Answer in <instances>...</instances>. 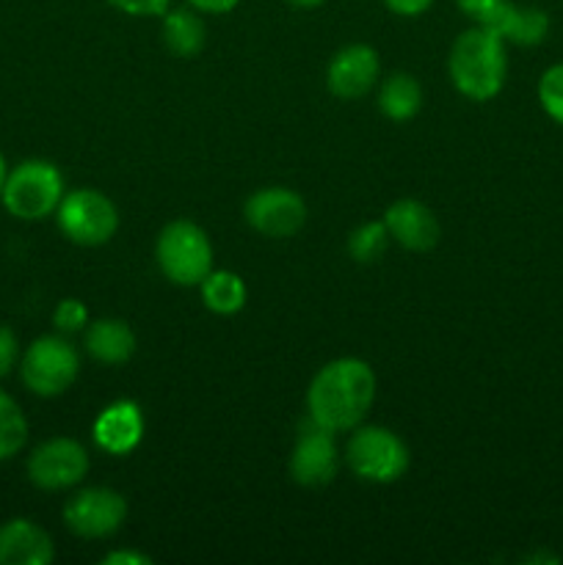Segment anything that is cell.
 I'll return each instance as SVG.
<instances>
[{
    "mask_svg": "<svg viewBox=\"0 0 563 565\" xmlns=\"http://www.w3.org/2000/svg\"><path fill=\"white\" fill-rule=\"evenodd\" d=\"M390 232H386L384 221H368V224L357 226V230L348 235V254L357 263H375V259L384 257L386 246H390Z\"/></svg>",
    "mask_w": 563,
    "mask_h": 565,
    "instance_id": "obj_22",
    "label": "cell"
},
{
    "mask_svg": "<svg viewBox=\"0 0 563 565\" xmlns=\"http://www.w3.org/2000/svg\"><path fill=\"white\" fill-rule=\"evenodd\" d=\"M453 3H456L458 9L469 17V20L480 22L486 14H489V11H495L502 0H453Z\"/></svg>",
    "mask_w": 563,
    "mask_h": 565,
    "instance_id": "obj_28",
    "label": "cell"
},
{
    "mask_svg": "<svg viewBox=\"0 0 563 565\" xmlns=\"http://www.w3.org/2000/svg\"><path fill=\"white\" fill-rule=\"evenodd\" d=\"M243 218L259 235L282 241V237L298 235L307 224V202L290 188H259L246 199Z\"/></svg>",
    "mask_w": 563,
    "mask_h": 565,
    "instance_id": "obj_11",
    "label": "cell"
},
{
    "mask_svg": "<svg viewBox=\"0 0 563 565\" xmlns=\"http://www.w3.org/2000/svg\"><path fill=\"white\" fill-rule=\"evenodd\" d=\"M25 472L28 480L42 491L75 489L88 472V452L77 439L55 436L33 447Z\"/></svg>",
    "mask_w": 563,
    "mask_h": 565,
    "instance_id": "obj_8",
    "label": "cell"
},
{
    "mask_svg": "<svg viewBox=\"0 0 563 565\" xmlns=\"http://www.w3.org/2000/svg\"><path fill=\"white\" fill-rule=\"evenodd\" d=\"M158 268L171 285L199 287L213 270V243L199 224L177 218L160 230L155 243Z\"/></svg>",
    "mask_w": 563,
    "mask_h": 565,
    "instance_id": "obj_4",
    "label": "cell"
},
{
    "mask_svg": "<svg viewBox=\"0 0 563 565\" xmlns=\"http://www.w3.org/2000/svg\"><path fill=\"white\" fill-rule=\"evenodd\" d=\"M384 226L392 241L414 254H425L439 243L442 226L434 210L417 199H397L384 210Z\"/></svg>",
    "mask_w": 563,
    "mask_h": 565,
    "instance_id": "obj_13",
    "label": "cell"
},
{
    "mask_svg": "<svg viewBox=\"0 0 563 565\" xmlns=\"http://www.w3.org/2000/svg\"><path fill=\"white\" fill-rule=\"evenodd\" d=\"M6 174H9V166H6V158H3V152H0V191H3Z\"/></svg>",
    "mask_w": 563,
    "mask_h": 565,
    "instance_id": "obj_32",
    "label": "cell"
},
{
    "mask_svg": "<svg viewBox=\"0 0 563 565\" xmlns=\"http://www.w3.org/2000/svg\"><path fill=\"white\" fill-rule=\"evenodd\" d=\"M375 401V373L364 359L342 356L315 373L307 390L309 419L334 434L362 425Z\"/></svg>",
    "mask_w": 563,
    "mask_h": 565,
    "instance_id": "obj_1",
    "label": "cell"
},
{
    "mask_svg": "<svg viewBox=\"0 0 563 565\" xmlns=\"http://www.w3.org/2000/svg\"><path fill=\"white\" fill-rule=\"evenodd\" d=\"M160 36L163 44L180 58H193V55L202 53L204 39H208V28L204 20L199 17L196 9H169L160 17Z\"/></svg>",
    "mask_w": 563,
    "mask_h": 565,
    "instance_id": "obj_18",
    "label": "cell"
},
{
    "mask_svg": "<svg viewBox=\"0 0 563 565\" xmlns=\"http://www.w3.org/2000/svg\"><path fill=\"white\" fill-rule=\"evenodd\" d=\"M105 3L130 17H163L171 9V0H105Z\"/></svg>",
    "mask_w": 563,
    "mask_h": 565,
    "instance_id": "obj_26",
    "label": "cell"
},
{
    "mask_svg": "<svg viewBox=\"0 0 563 565\" xmlns=\"http://www.w3.org/2000/svg\"><path fill=\"white\" fill-rule=\"evenodd\" d=\"M199 14H230L241 0H185Z\"/></svg>",
    "mask_w": 563,
    "mask_h": 565,
    "instance_id": "obj_29",
    "label": "cell"
},
{
    "mask_svg": "<svg viewBox=\"0 0 563 565\" xmlns=\"http://www.w3.org/2000/svg\"><path fill=\"white\" fill-rule=\"evenodd\" d=\"M103 563L108 565H149L152 563V557L149 555H141V552H110V555L103 557Z\"/></svg>",
    "mask_w": 563,
    "mask_h": 565,
    "instance_id": "obj_30",
    "label": "cell"
},
{
    "mask_svg": "<svg viewBox=\"0 0 563 565\" xmlns=\"http://www.w3.org/2000/svg\"><path fill=\"white\" fill-rule=\"evenodd\" d=\"M81 373V353L66 334H44L33 340L20 356V379L39 397H59Z\"/></svg>",
    "mask_w": 563,
    "mask_h": 565,
    "instance_id": "obj_6",
    "label": "cell"
},
{
    "mask_svg": "<svg viewBox=\"0 0 563 565\" xmlns=\"http://www.w3.org/2000/svg\"><path fill=\"white\" fill-rule=\"evenodd\" d=\"M478 25L489 28L491 33L502 39L506 44L517 47H535L550 33V14L539 6H519L511 0H502L495 11L484 17Z\"/></svg>",
    "mask_w": 563,
    "mask_h": 565,
    "instance_id": "obj_15",
    "label": "cell"
},
{
    "mask_svg": "<svg viewBox=\"0 0 563 565\" xmlns=\"http://www.w3.org/2000/svg\"><path fill=\"white\" fill-rule=\"evenodd\" d=\"M539 103L555 125L563 127V64L550 66L539 81Z\"/></svg>",
    "mask_w": 563,
    "mask_h": 565,
    "instance_id": "obj_23",
    "label": "cell"
},
{
    "mask_svg": "<svg viewBox=\"0 0 563 565\" xmlns=\"http://www.w3.org/2000/svg\"><path fill=\"white\" fill-rule=\"evenodd\" d=\"M447 72L458 94L475 103H489L502 92L508 77L506 42L489 28L478 25L464 31L447 55Z\"/></svg>",
    "mask_w": 563,
    "mask_h": 565,
    "instance_id": "obj_2",
    "label": "cell"
},
{
    "mask_svg": "<svg viewBox=\"0 0 563 565\" xmlns=\"http://www.w3.org/2000/svg\"><path fill=\"white\" fill-rule=\"evenodd\" d=\"M20 340H17L14 329L9 326H0V381L6 375L14 373V367H20Z\"/></svg>",
    "mask_w": 563,
    "mask_h": 565,
    "instance_id": "obj_25",
    "label": "cell"
},
{
    "mask_svg": "<svg viewBox=\"0 0 563 565\" xmlns=\"http://www.w3.org/2000/svg\"><path fill=\"white\" fill-rule=\"evenodd\" d=\"M144 412L132 401H114L97 414L92 425L94 445L108 456H130L144 439Z\"/></svg>",
    "mask_w": 563,
    "mask_h": 565,
    "instance_id": "obj_14",
    "label": "cell"
},
{
    "mask_svg": "<svg viewBox=\"0 0 563 565\" xmlns=\"http://www.w3.org/2000/svg\"><path fill=\"white\" fill-rule=\"evenodd\" d=\"M287 3L293 6V9H318V6H323L326 0H287Z\"/></svg>",
    "mask_w": 563,
    "mask_h": 565,
    "instance_id": "obj_31",
    "label": "cell"
},
{
    "mask_svg": "<svg viewBox=\"0 0 563 565\" xmlns=\"http://www.w3.org/2000/svg\"><path fill=\"white\" fill-rule=\"evenodd\" d=\"M423 108V86L408 72H395L379 88V110L390 121H408Z\"/></svg>",
    "mask_w": 563,
    "mask_h": 565,
    "instance_id": "obj_19",
    "label": "cell"
},
{
    "mask_svg": "<svg viewBox=\"0 0 563 565\" xmlns=\"http://www.w3.org/2000/svg\"><path fill=\"white\" fill-rule=\"evenodd\" d=\"M55 224L66 241L77 246H103L119 230V210L105 193L94 188L66 191L55 210Z\"/></svg>",
    "mask_w": 563,
    "mask_h": 565,
    "instance_id": "obj_7",
    "label": "cell"
},
{
    "mask_svg": "<svg viewBox=\"0 0 563 565\" xmlns=\"http://www.w3.org/2000/svg\"><path fill=\"white\" fill-rule=\"evenodd\" d=\"M28 445V419L20 403L0 390V463L11 461Z\"/></svg>",
    "mask_w": 563,
    "mask_h": 565,
    "instance_id": "obj_21",
    "label": "cell"
},
{
    "mask_svg": "<svg viewBox=\"0 0 563 565\" xmlns=\"http://www.w3.org/2000/svg\"><path fill=\"white\" fill-rule=\"evenodd\" d=\"M53 539L31 519H9L0 524V565H50Z\"/></svg>",
    "mask_w": 563,
    "mask_h": 565,
    "instance_id": "obj_16",
    "label": "cell"
},
{
    "mask_svg": "<svg viewBox=\"0 0 563 565\" xmlns=\"http://www.w3.org/2000/svg\"><path fill=\"white\" fill-rule=\"evenodd\" d=\"M381 61L370 44H346L337 50L326 70V86L340 99H359L379 83Z\"/></svg>",
    "mask_w": 563,
    "mask_h": 565,
    "instance_id": "obj_12",
    "label": "cell"
},
{
    "mask_svg": "<svg viewBox=\"0 0 563 565\" xmlns=\"http://www.w3.org/2000/svg\"><path fill=\"white\" fill-rule=\"evenodd\" d=\"M337 472H340V447H337L334 430L307 417V423L298 428L290 452V478L304 489H320V486H329Z\"/></svg>",
    "mask_w": 563,
    "mask_h": 565,
    "instance_id": "obj_10",
    "label": "cell"
},
{
    "mask_svg": "<svg viewBox=\"0 0 563 565\" xmlns=\"http://www.w3.org/2000/svg\"><path fill=\"white\" fill-rule=\"evenodd\" d=\"M83 348L99 364H125L136 353V331L119 318H99L83 331Z\"/></svg>",
    "mask_w": 563,
    "mask_h": 565,
    "instance_id": "obj_17",
    "label": "cell"
},
{
    "mask_svg": "<svg viewBox=\"0 0 563 565\" xmlns=\"http://www.w3.org/2000/svg\"><path fill=\"white\" fill-rule=\"evenodd\" d=\"M436 0H384L386 9L397 17H419L434 6Z\"/></svg>",
    "mask_w": 563,
    "mask_h": 565,
    "instance_id": "obj_27",
    "label": "cell"
},
{
    "mask_svg": "<svg viewBox=\"0 0 563 565\" xmlns=\"http://www.w3.org/2000/svg\"><path fill=\"white\" fill-rule=\"evenodd\" d=\"M64 193L66 185L59 166L42 158H31L9 169L0 202L14 218L42 221L55 215Z\"/></svg>",
    "mask_w": 563,
    "mask_h": 565,
    "instance_id": "obj_3",
    "label": "cell"
},
{
    "mask_svg": "<svg viewBox=\"0 0 563 565\" xmlns=\"http://www.w3.org/2000/svg\"><path fill=\"white\" fill-rule=\"evenodd\" d=\"M346 463L364 483L386 486L406 475L412 456L395 430L384 425H357L348 436Z\"/></svg>",
    "mask_w": 563,
    "mask_h": 565,
    "instance_id": "obj_5",
    "label": "cell"
},
{
    "mask_svg": "<svg viewBox=\"0 0 563 565\" xmlns=\"http://www.w3.org/2000/svg\"><path fill=\"white\" fill-rule=\"evenodd\" d=\"M127 519V500L105 486H88L64 502V524L77 539H110Z\"/></svg>",
    "mask_w": 563,
    "mask_h": 565,
    "instance_id": "obj_9",
    "label": "cell"
},
{
    "mask_svg": "<svg viewBox=\"0 0 563 565\" xmlns=\"http://www.w3.org/2000/svg\"><path fill=\"white\" fill-rule=\"evenodd\" d=\"M199 292H202L204 307L213 315H221V318H230V315H237L248 301L246 281L241 279L232 270L213 268L199 285Z\"/></svg>",
    "mask_w": 563,
    "mask_h": 565,
    "instance_id": "obj_20",
    "label": "cell"
},
{
    "mask_svg": "<svg viewBox=\"0 0 563 565\" xmlns=\"http://www.w3.org/2000/svg\"><path fill=\"white\" fill-rule=\"evenodd\" d=\"M53 326L59 329V334H77V331H86L88 326V309L86 303L77 301V298H64L59 307L53 309Z\"/></svg>",
    "mask_w": 563,
    "mask_h": 565,
    "instance_id": "obj_24",
    "label": "cell"
}]
</instances>
